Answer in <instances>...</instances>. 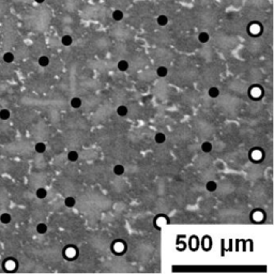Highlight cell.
<instances>
[{
    "instance_id": "cell-1",
    "label": "cell",
    "mask_w": 274,
    "mask_h": 274,
    "mask_svg": "<svg viewBox=\"0 0 274 274\" xmlns=\"http://www.w3.org/2000/svg\"><path fill=\"white\" fill-rule=\"evenodd\" d=\"M112 19H114V21H122V19H123V17H124V14H123V12L121 10H119V9H116V10L112 11Z\"/></svg>"
},
{
    "instance_id": "cell-2",
    "label": "cell",
    "mask_w": 274,
    "mask_h": 274,
    "mask_svg": "<svg viewBox=\"0 0 274 274\" xmlns=\"http://www.w3.org/2000/svg\"><path fill=\"white\" fill-rule=\"evenodd\" d=\"M2 59H3V61H4L5 63H12V62L14 61L15 57H14L13 53H11V51H7V53L3 54Z\"/></svg>"
},
{
    "instance_id": "cell-3",
    "label": "cell",
    "mask_w": 274,
    "mask_h": 274,
    "mask_svg": "<svg viewBox=\"0 0 274 274\" xmlns=\"http://www.w3.org/2000/svg\"><path fill=\"white\" fill-rule=\"evenodd\" d=\"M112 171H114V173L116 175V176H122L123 173H124V171H125L124 166L121 165V164H117V165L114 166Z\"/></svg>"
},
{
    "instance_id": "cell-4",
    "label": "cell",
    "mask_w": 274,
    "mask_h": 274,
    "mask_svg": "<svg viewBox=\"0 0 274 274\" xmlns=\"http://www.w3.org/2000/svg\"><path fill=\"white\" fill-rule=\"evenodd\" d=\"M61 43L63 46H70L72 45L73 43V37H71L70 35H64L63 37H61Z\"/></svg>"
},
{
    "instance_id": "cell-5",
    "label": "cell",
    "mask_w": 274,
    "mask_h": 274,
    "mask_svg": "<svg viewBox=\"0 0 274 274\" xmlns=\"http://www.w3.org/2000/svg\"><path fill=\"white\" fill-rule=\"evenodd\" d=\"M168 74V69L164 65H161L156 69V75L159 77H165Z\"/></svg>"
},
{
    "instance_id": "cell-6",
    "label": "cell",
    "mask_w": 274,
    "mask_h": 274,
    "mask_svg": "<svg viewBox=\"0 0 274 274\" xmlns=\"http://www.w3.org/2000/svg\"><path fill=\"white\" fill-rule=\"evenodd\" d=\"M156 23L157 25H160V26H166V25L168 24V17L166 15H164V14H161V15L157 16L156 18Z\"/></svg>"
},
{
    "instance_id": "cell-7",
    "label": "cell",
    "mask_w": 274,
    "mask_h": 274,
    "mask_svg": "<svg viewBox=\"0 0 274 274\" xmlns=\"http://www.w3.org/2000/svg\"><path fill=\"white\" fill-rule=\"evenodd\" d=\"M209 40H210V35H209L208 32L202 31L198 35V41H199L200 43H208Z\"/></svg>"
},
{
    "instance_id": "cell-8",
    "label": "cell",
    "mask_w": 274,
    "mask_h": 274,
    "mask_svg": "<svg viewBox=\"0 0 274 274\" xmlns=\"http://www.w3.org/2000/svg\"><path fill=\"white\" fill-rule=\"evenodd\" d=\"M154 140L156 144H164L166 140V135L164 133H156L154 135Z\"/></svg>"
},
{
    "instance_id": "cell-9",
    "label": "cell",
    "mask_w": 274,
    "mask_h": 274,
    "mask_svg": "<svg viewBox=\"0 0 274 274\" xmlns=\"http://www.w3.org/2000/svg\"><path fill=\"white\" fill-rule=\"evenodd\" d=\"M35 195H37V197L39 199H44L47 196V191L44 187H39L37 190V192H35Z\"/></svg>"
},
{
    "instance_id": "cell-10",
    "label": "cell",
    "mask_w": 274,
    "mask_h": 274,
    "mask_svg": "<svg viewBox=\"0 0 274 274\" xmlns=\"http://www.w3.org/2000/svg\"><path fill=\"white\" fill-rule=\"evenodd\" d=\"M37 62H39V65H40V67L45 68L49 64L51 60H49V58H48L47 56H41L40 58H39V60H37Z\"/></svg>"
},
{
    "instance_id": "cell-11",
    "label": "cell",
    "mask_w": 274,
    "mask_h": 274,
    "mask_svg": "<svg viewBox=\"0 0 274 274\" xmlns=\"http://www.w3.org/2000/svg\"><path fill=\"white\" fill-rule=\"evenodd\" d=\"M78 157H79V155H78L77 151L72 150V151H69V153H68V160L70 162H76L78 160Z\"/></svg>"
},
{
    "instance_id": "cell-12",
    "label": "cell",
    "mask_w": 274,
    "mask_h": 274,
    "mask_svg": "<svg viewBox=\"0 0 274 274\" xmlns=\"http://www.w3.org/2000/svg\"><path fill=\"white\" fill-rule=\"evenodd\" d=\"M117 67L119 71L124 72V71H126V70L129 69V62L126 61V60H120V61L118 62Z\"/></svg>"
},
{
    "instance_id": "cell-13",
    "label": "cell",
    "mask_w": 274,
    "mask_h": 274,
    "mask_svg": "<svg viewBox=\"0 0 274 274\" xmlns=\"http://www.w3.org/2000/svg\"><path fill=\"white\" fill-rule=\"evenodd\" d=\"M208 94H209L210 98H215L220 95V90H218L217 87H211V88L208 90Z\"/></svg>"
},
{
    "instance_id": "cell-14",
    "label": "cell",
    "mask_w": 274,
    "mask_h": 274,
    "mask_svg": "<svg viewBox=\"0 0 274 274\" xmlns=\"http://www.w3.org/2000/svg\"><path fill=\"white\" fill-rule=\"evenodd\" d=\"M12 221V216H11V214H9V213H2L1 215H0V222L2 224H9L10 222Z\"/></svg>"
},
{
    "instance_id": "cell-15",
    "label": "cell",
    "mask_w": 274,
    "mask_h": 274,
    "mask_svg": "<svg viewBox=\"0 0 274 274\" xmlns=\"http://www.w3.org/2000/svg\"><path fill=\"white\" fill-rule=\"evenodd\" d=\"M35 150L37 153H44L46 151V145L44 143H37L35 146Z\"/></svg>"
},
{
    "instance_id": "cell-16",
    "label": "cell",
    "mask_w": 274,
    "mask_h": 274,
    "mask_svg": "<svg viewBox=\"0 0 274 274\" xmlns=\"http://www.w3.org/2000/svg\"><path fill=\"white\" fill-rule=\"evenodd\" d=\"M206 189L209 192H215L216 189H217V184H216L215 181L210 180V181H208L207 183H206Z\"/></svg>"
},
{
    "instance_id": "cell-17",
    "label": "cell",
    "mask_w": 274,
    "mask_h": 274,
    "mask_svg": "<svg viewBox=\"0 0 274 274\" xmlns=\"http://www.w3.org/2000/svg\"><path fill=\"white\" fill-rule=\"evenodd\" d=\"M37 234H46V231H47V225L45 223H39L37 225Z\"/></svg>"
},
{
    "instance_id": "cell-18",
    "label": "cell",
    "mask_w": 274,
    "mask_h": 274,
    "mask_svg": "<svg viewBox=\"0 0 274 274\" xmlns=\"http://www.w3.org/2000/svg\"><path fill=\"white\" fill-rule=\"evenodd\" d=\"M212 144H211L210 141H205V143H202L201 145V150L205 153H209V152L212 151Z\"/></svg>"
},
{
    "instance_id": "cell-19",
    "label": "cell",
    "mask_w": 274,
    "mask_h": 274,
    "mask_svg": "<svg viewBox=\"0 0 274 274\" xmlns=\"http://www.w3.org/2000/svg\"><path fill=\"white\" fill-rule=\"evenodd\" d=\"M128 112H129L128 107L124 106V105H120V106L117 108V114L119 115L120 117H124V116H126Z\"/></svg>"
},
{
    "instance_id": "cell-20",
    "label": "cell",
    "mask_w": 274,
    "mask_h": 274,
    "mask_svg": "<svg viewBox=\"0 0 274 274\" xmlns=\"http://www.w3.org/2000/svg\"><path fill=\"white\" fill-rule=\"evenodd\" d=\"M75 203H76V200H75V198L72 196H69L64 199V205L67 206L68 208H73L75 206Z\"/></svg>"
},
{
    "instance_id": "cell-21",
    "label": "cell",
    "mask_w": 274,
    "mask_h": 274,
    "mask_svg": "<svg viewBox=\"0 0 274 274\" xmlns=\"http://www.w3.org/2000/svg\"><path fill=\"white\" fill-rule=\"evenodd\" d=\"M11 116V112L9 109L7 108H2L0 109V119L1 120H8Z\"/></svg>"
},
{
    "instance_id": "cell-22",
    "label": "cell",
    "mask_w": 274,
    "mask_h": 274,
    "mask_svg": "<svg viewBox=\"0 0 274 274\" xmlns=\"http://www.w3.org/2000/svg\"><path fill=\"white\" fill-rule=\"evenodd\" d=\"M71 106L75 109L79 108V107L82 106V100H80L79 98H73L72 100H71Z\"/></svg>"
},
{
    "instance_id": "cell-23",
    "label": "cell",
    "mask_w": 274,
    "mask_h": 274,
    "mask_svg": "<svg viewBox=\"0 0 274 274\" xmlns=\"http://www.w3.org/2000/svg\"><path fill=\"white\" fill-rule=\"evenodd\" d=\"M35 1L37 3H39V4H41V3H43L44 1H45V0H35Z\"/></svg>"
}]
</instances>
